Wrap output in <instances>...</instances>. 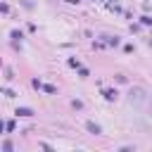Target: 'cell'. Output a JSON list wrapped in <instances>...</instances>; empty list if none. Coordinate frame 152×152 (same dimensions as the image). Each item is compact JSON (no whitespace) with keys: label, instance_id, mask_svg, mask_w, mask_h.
<instances>
[{"label":"cell","instance_id":"obj_2","mask_svg":"<svg viewBox=\"0 0 152 152\" xmlns=\"http://www.w3.org/2000/svg\"><path fill=\"white\" fill-rule=\"evenodd\" d=\"M17 114H19V116H31L33 112H31V109H26V107H21V109H17Z\"/></svg>","mask_w":152,"mask_h":152},{"label":"cell","instance_id":"obj_1","mask_svg":"<svg viewBox=\"0 0 152 152\" xmlns=\"http://www.w3.org/2000/svg\"><path fill=\"white\" fill-rule=\"evenodd\" d=\"M86 128H88L90 133H100V126H95L93 121H88V124H86Z\"/></svg>","mask_w":152,"mask_h":152}]
</instances>
